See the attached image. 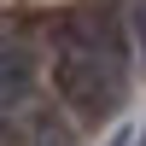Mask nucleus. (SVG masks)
Masks as SVG:
<instances>
[{"label":"nucleus","mask_w":146,"mask_h":146,"mask_svg":"<svg viewBox=\"0 0 146 146\" xmlns=\"http://www.w3.org/2000/svg\"><path fill=\"white\" fill-rule=\"evenodd\" d=\"M35 146H76V135H70V123L58 111H41L35 117Z\"/></svg>","instance_id":"3"},{"label":"nucleus","mask_w":146,"mask_h":146,"mask_svg":"<svg viewBox=\"0 0 146 146\" xmlns=\"http://www.w3.org/2000/svg\"><path fill=\"white\" fill-rule=\"evenodd\" d=\"M53 88H58V100H64L76 117L100 123V117H111L117 100H123V70H111L88 47L82 23H70L64 41H58V58H53Z\"/></svg>","instance_id":"1"},{"label":"nucleus","mask_w":146,"mask_h":146,"mask_svg":"<svg viewBox=\"0 0 146 146\" xmlns=\"http://www.w3.org/2000/svg\"><path fill=\"white\" fill-rule=\"evenodd\" d=\"M29 76H35L29 53L23 47H0V105H18L29 94Z\"/></svg>","instance_id":"2"},{"label":"nucleus","mask_w":146,"mask_h":146,"mask_svg":"<svg viewBox=\"0 0 146 146\" xmlns=\"http://www.w3.org/2000/svg\"><path fill=\"white\" fill-rule=\"evenodd\" d=\"M129 29H135V47H140V64H146V0L129 6Z\"/></svg>","instance_id":"4"}]
</instances>
